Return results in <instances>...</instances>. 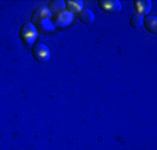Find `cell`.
<instances>
[{
  "instance_id": "obj_5",
  "label": "cell",
  "mask_w": 157,
  "mask_h": 150,
  "mask_svg": "<svg viewBox=\"0 0 157 150\" xmlns=\"http://www.w3.org/2000/svg\"><path fill=\"white\" fill-rule=\"evenodd\" d=\"M72 21H74V14H71V13H68L65 10V11L56 14L53 24H54V27H57V28H67L72 24Z\"/></svg>"
},
{
  "instance_id": "obj_11",
  "label": "cell",
  "mask_w": 157,
  "mask_h": 150,
  "mask_svg": "<svg viewBox=\"0 0 157 150\" xmlns=\"http://www.w3.org/2000/svg\"><path fill=\"white\" fill-rule=\"evenodd\" d=\"M129 25L132 28H135V29H136V28H142L143 27V17L139 14H133L129 20Z\"/></svg>"
},
{
  "instance_id": "obj_10",
  "label": "cell",
  "mask_w": 157,
  "mask_h": 150,
  "mask_svg": "<svg viewBox=\"0 0 157 150\" xmlns=\"http://www.w3.org/2000/svg\"><path fill=\"white\" fill-rule=\"evenodd\" d=\"M78 18H79V21L83 24H93L95 22V13L89 9H83L82 11L78 14Z\"/></svg>"
},
{
  "instance_id": "obj_4",
  "label": "cell",
  "mask_w": 157,
  "mask_h": 150,
  "mask_svg": "<svg viewBox=\"0 0 157 150\" xmlns=\"http://www.w3.org/2000/svg\"><path fill=\"white\" fill-rule=\"evenodd\" d=\"M98 6L100 10L109 14H118L122 10V3L120 0H99Z\"/></svg>"
},
{
  "instance_id": "obj_1",
  "label": "cell",
  "mask_w": 157,
  "mask_h": 150,
  "mask_svg": "<svg viewBox=\"0 0 157 150\" xmlns=\"http://www.w3.org/2000/svg\"><path fill=\"white\" fill-rule=\"evenodd\" d=\"M31 24H33L36 29L42 32H53L54 24L52 22V13L46 6H40L32 13L31 15Z\"/></svg>"
},
{
  "instance_id": "obj_7",
  "label": "cell",
  "mask_w": 157,
  "mask_h": 150,
  "mask_svg": "<svg viewBox=\"0 0 157 150\" xmlns=\"http://www.w3.org/2000/svg\"><path fill=\"white\" fill-rule=\"evenodd\" d=\"M83 9L85 7H83L82 0H67L65 2V10L71 14H79Z\"/></svg>"
},
{
  "instance_id": "obj_6",
  "label": "cell",
  "mask_w": 157,
  "mask_h": 150,
  "mask_svg": "<svg viewBox=\"0 0 157 150\" xmlns=\"http://www.w3.org/2000/svg\"><path fill=\"white\" fill-rule=\"evenodd\" d=\"M133 9H135V14L146 17V15H149V13L151 10V2L150 0H135L133 2Z\"/></svg>"
},
{
  "instance_id": "obj_2",
  "label": "cell",
  "mask_w": 157,
  "mask_h": 150,
  "mask_svg": "<svg viewBox=\"0 0 157 150\" xmlns=\"http://www.w3.org/2000/svg\"><path fill=\"white\" fill-rule=\"evenodd\" d=\"M38 38V29L33 24L25 22L20 28V39L27 47H32L35 44V40Z\"/></svg>"
},
{
  "instance_id": "obj_9",
  "label": "cell",
  "mask_w": 157,
  "mask_h": 150,
  "mask_svg": "<svg viewBox=\"0 0 157 150\" xmlns=\"http://www.w3.org/2000/svg\"><path fill=\"white\" fill-rule=\"evenodd\" d=\"M46 7L52 14H59L61 11H65V2L64 0H52Z\"/></svg>"
},
{
  "instance_id": "obj_8",
  "label": "cell",
  "mask_w": 157,
  "mask_h": 150,
  "mask_svg": "<svg viewBox=\"0 0 157 150\" xmlns=\"http://www.w3.org/2000/svg\"><path fill=\"white\" fill-rule=\"evenodd\" d=\"M143 27L150 33L156 35L157 33V17L156 15H146V17H143Z\"/></svg>"
},
{
  "instance_id": "obj_3",
  "label": "cell",
  "mask_w": 157,
  "mask_h": 150,
  "mask_svg": "<svg viewBox=\"0 0 157 150\" xmlns=\"http://www.w3.org/2000/svg\"><path fill=\"white\" fill-rule=\"evenodd\" d=\"M32 56L38 63H46L50 60V49L44 43H35L32 46Z\"/></svg>"
}]
</instances>
